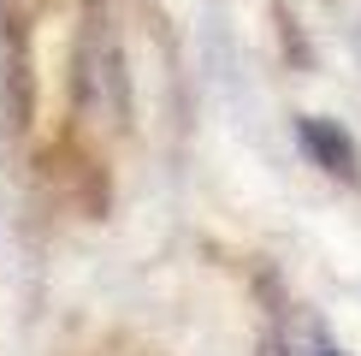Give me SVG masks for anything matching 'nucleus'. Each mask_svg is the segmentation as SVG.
<instances>
[{"instance_id":"3","label":"nucleus","mask_w":361,"mask_h":356,"mask_svg":"<svg viewBox=\"0 0 361 356\" xmlns=\"http://www.w3.org/2000/svg\"><path fill=\"white\" fill-rule=\"evenodd\" d=\"M326 350H332V338L314 315H284L279 333L267 338V356H326Z\"/></svg>"},{"instance_id":"2","label":"nucleus","mask_w":361,"mask_h":356,"mask_svg":"<svg viewBox=\"0 0 361 356\" xmlns=\"http://www.w3.org/2000/svg\"><path fill=\"white\" fill-rule=\"evenodd\" d=\"M296 137H302V148L320 160L326 172L355 178V137L338 125V119H314V113H302V119H296Z\"/></svg>"},{"instance_id":"4","label":"nucleus","mask_w":361,"mask_h":356,"mask_svg":"<svg viewBox=\"0 0 361 356\" xmlns=\"http://www.w3.org/2000/svg\"><path fill=\"white\" fill-rule=\"evenodd\" d=\"M326 356H343V350H326Z\"/></svg>"},{"instance_id":"1","label":"nucleus","mask_w":361,"mask_h":356,"mask_svg":"<svg viewBox=\"0 0 361 356\" xmlns=\"http://www.w3.org/2000/svg\"><path fill=\"white\" fill-rule=\"evenodd\" d=\"M83 95L101 101V113L118 125V113H125V71H118V48H113L107 30L83 48Z\"/></svg>"}]
</instances>
